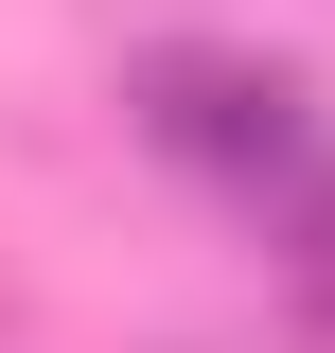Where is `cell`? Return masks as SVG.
I'll return each instance as SVG.
<instances>
[{
  "label": "cell",
  "instance_id": "6da1fadb",
  "mask_svg": "<svg viewBox=\"0 0 335 353\" xmlns=\"http://www.w3.org/2000/svg\"><path fill=\"white\" fill-rule=\"evenodd\" d=\"M124 124L159 141L176 176H212V194H283V176H318L335 159V124H318V88L283 71V53H230V36H159L124 71Z\"/></svg>",
  "mask_w": 335,
  "mask_h": 353
},
{
  "label": "cell",
  "instance_id": "7a4b0ae2",
  "mask_svg": "<svg viewBox=\"0 0 335 353\" xmlns=\"http://www.w3.org/2000/svg\"><path fill=\"white\" fill-rule=\"evenodd\" d=\"M265 248H283V301H300V318H318V336H335V159L265 194Z\"/></svg>",
  "mask_w": 335,
  "mask_h": 353
}]
</instances>
